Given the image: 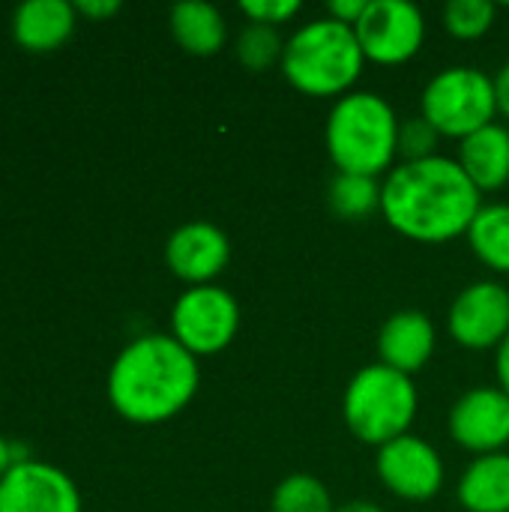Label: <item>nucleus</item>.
<instances>
[{
  "mask_svg": "<svg viewBox=\"0 0 509 512\" xmlns=\"http://www.w3.org/2000/svg\"><path fill=\"white\" fill-rule=\"evenodd\" d=\"M336 512H387L384 507L372 504V501H348V504H339Z\"/></svg>",
  "mask_w": 509,
  "mask_h": 512,
  "instance_id": "31",
  "label": "nucleus"
},
{
  "mask_svg": "<svg viewBox=\"0 0 509 512\" xmlns=\"http://www.w3.org/2000/svg\"><path fill=\"white\" fill-rule=\"evenodd\" d=\"M120 9H123V3H120V0H75V12H78V18H87V21H105V18H114Z\"/></svg>",
  "mask_w": 509,
  "mask_h": 512,
  "instance_id": "26",
  "label": "nucleus"
},
{
  "mask_svg": "<svg viewBox=\"0 0 509 512\" xmlns=\"http://www.w3.org/2000/svg\"><path fill=\"white\" fill-rule=\"evenodd\" d=\"M420 114L441 138H468L498 117L495 78L477 66H447L423 90Z\"/></svg>",
  "mask_w": 509,
  "mask_h": 512,
  "instance_id": "6",
  "label": "nucleus"
},
{
  "mask_svg": "<svg viewBox=\"0 0 509 512\" xmlns=\"http://www.w3.org/2000/svg\"><path fill=\"white\" fill-rule=\"evenodd\" d=\"M495 96H498V114L509 120V60L495 75Z\"/></svg>",
  "mask_w": 509,
  "mask_h": 512,
  "instance_id": "28",
  "label": "nucleus"
},
{
  "mask_svg": "<svg viewBox=\"0 0 509 512\" xmlns=\"http://www.w3.org/2000/svg\"><path fill=\"white\" fill-rule=\"evenodd\" d=\"M438 333L426 312L420 309H402L390 315L378 333V363L402 372L417 375L435 354Z\"/></svg>",
  "mask_w": 509,
  "mask_h": 512,
  "instance_id": "14",
  "label": "nucleus"
},
{
  "mask_svg": "<svg viewBox=\"0 0 509 512\" xmlns=\"http://www.w3.org/2000/svg\"><path fill=\"white\" fill-rule=\"evenodd\" d=\"M459 504L468 512H509V453L477 456L459 480Z\"/></svg>",
  "mask_w": 509,
  "mask_h": 512,
  "instance_id": "18",
  "label": "nucleus"
},
{
  "mask_svg": "<svg viewBox=\"0 0 509 512\" xmlns=\"http://www.w3.org/2000/svg\"><path fill=\"white\" fill-rule=\"evenodd\" d=\"M354 33L366 60L402 66L420 54L426 42V18L411 0H369Z\"/></svg>",
  "mask_w": 509,
  "mask_h": 512,
  "instance_id": "8",
  "label": "nucleus"
},
{
  "mask_svg": "<svg viewBox=\"0 0 509 512\" xmlns=\"http://www.w3.org/2000/svg\"><path fill=\"white\" fill-rule=\"evenodd\" d=\"M234 54L237 60L249 69V72H264L270 66H282V54H285V39L279 36V27H267V24H246L234 42Z\"/></svg>",
  "mask_w": 509,
  "mask_h": 512,
  "instance_id": "22",
  "label": "nucleus"
},
{
  "mask_svg": "<svg viewBox=\"0 0 509 512\" xmlns=\"http://www.w3.org/2000/svg\"><path fill=\"white\" fill-rule=\"evenodd\" d=\"M447 333L468 351H498L509 336L507 288L489 279L462 288L447 312Z\"/></svg>",
  "mask_w": 509,
  "mask_h": 512,
  "instance_id": "10",
  "label": "nucleus"
},
{
  "mask_svg": "<svg viewBox=\"0 0 509 512\" xmlns=\"http://www.w3.org/2000/svg\"><path fill=\"white\" fill-rule=\"evenodd\" d=\"M438 141H441V135L423 114H417L411 120H399V144L396 147H399L402 162H420V159L438 156Z\"/></svg>",
  "mask_w": 509,
  "mask_h": 512,
  "instance_id": "24",
  "label": "nucleus"
},
{
  "mask_svg": "<svg viewBox=\"0 0 509 512\" xmlns=\"http://www.w3.org/2000/svg\"><path fill=\"white\" fill-rule=\"evenodd\" d=\"M201 387V366L171 333L135 336L111 360L108 402L135 426H159L189 408Z\"/></svg>",
  "mask_w": 509,
  "mask_h": 512,
  "instance_id": "2",
  "label": "nucleus"
},
{
  "mask_svg": "<svg viewBox=\"0 0 509 512\" xmlns=\"http://www.w3.org/2000/svg\"><path fill=\"white\" fill-rule=\"evenodd\" d=\"M480 207L483 195L468 180L459 159L441 153L402 162L384 180L381 216L396 234L414 243L438 246L468 234Z\"/></svg>",
  "mask_w": 509,
  "mask_h": 512,
  "instance_id": "1",
  "label": "nucleus"
},
{
  "mask_svg": "<svg viewBox=\"0 0 509 512\" xmlns=\"http://www.w3.org/2000/svg\"><path fill=\"white\" fill-rule=\"evenodd\" d=\"M270 512H336V504L315 474H288L273 489Z\"/></svg>",
  "mask_w": 509,
  "mask_h": 512,
  "instance_id": "21",
  "label": "nucleus"
},
{
  "mask_svg": "<svg viewBox=\"0 0 509 512\" xmlns=\"http://www.w3.org/2000/svg\"><path fill=\"white\" fill-rule=\"evenodd\" d=\"M174 42L192 57H213L225 48L228 24L219 6L207 0H180L168 15Z\"/></svg>",
  "mask_w": 509,
  "mask_h": 512,
  "instance_id": "17",
  "label": "nucleus"
},
{
  "mask_svg": "<svg viewBox=\"0 0 509 512\" xmlns=\"http://www.w3.org/2000/svg\"><path fill=\"white\" fill-rule=\"evenodd\" d=\"M228 261L231 240L213 222H186L174 228L165 240V264L189 288L213 285V279L228 267Z\"/></svg>",
  "mask_w": 509,
  "mask_h": 512,
  "instance_id": "13",
  "label": "nucleus"
},
{
  "mask_svg": "<svg viewBox=\"0 0 509 512\" xmlns=\"http://www.w3.org/2000/svg\"><path fill=\"white\" fill-rule=\"evenodd\" d=\"M375 474L390 495L408 504L432 501L447 477L441 453L417 435H402L384 444L375 456Z\"/></svg>",
  "mask_w": 509,
  "mask_h": 512,
  "instance_id": "9",
  "label": "nucleus"
},
{
  "mask_svg": "<svg viewBox=\"0 0 509 512\" xmlns=\"http://www.w3.org/2000/svg\"><path fill=\"white\" fill-rule=\"evenodd\" d=\"M381 198H384V183H378V177H363V174L336 171L327 189V204L333 216L345 222H363V219L378 216Z\"/></svg>",
  "mask_w": 509,
  "mask_h": 512,
  "instance_id": "20",
  "label": "nucleus"
},
{
  "mask_svg": "<svg viewBox=\"0 0 509 512\" xmlns=\"http://www.w3.org/2000/svg\"><path fill=\"white\" fill-rule=\"evenodd\" d=\"M447 429L450 438L468 453H504L509 444V396L501 387L468 390L450 408Z\"/></svg>",
  "mask_w": 509,
  "mask_h": 512,
  "instance_id": "11",
  "label": "nucleus"
},
{
  "mask_svg": "<svg viewBox=\"0 0 509 512\" xmlns=\"http://www.w3.org/2000/svg\"><path fill=\"white\" fill-rule=\"evenodd\" d=\"M366 66V54L354 27L324 15L285 39L282 75L303 96H345L357 84Z\"/></svg>",
  "mask_w": 509,
  "mask_h": 512,
  "instance_id": "4",
  "label": "nucleus"
},
{
  "mask_svg": "<svg viewBox=\"0 0 509 512\" xmlns=\"http://www.w3.org/2000/svg\"><path fill=\"white\" fill-rule=\"evenodd\" d=\"M240 330V303L231 291L213 285L186 288L171 306V336L192 354L225 351Z\"/></svg>",
  "mask_w": 509,
  "mask_h": 512,
  "instance_id": "7",
  "label": "nucleus"
},
{
  "mask_svg": "<svg viewBox=\"0 0 509 512\" xmlns=\"http://www.w3.org/2000/svg\"><path fill=\"white\" fill-rule=\"evenodd\" d=\"M0 512H81V492L63 468L30 459L0 480Z\"/></svg>",
  "mask_w": 509,
  "mask_h": 512,
  "instance_id": "12",
  "label": "nucleus"
},
{
  "mask_svg": "<svg viewBox=\"0 0 509 512\" xmlns=\"http://www.w3.org/2000/svg\"><path fill=\"white\" fill-rule=\"evenodd\" d=\"M417 408L420 396L411 375H402L384 363L363 366L342 393V420L348 432L375 450L411 435Z\"/></svg>",
  "mask_w": 509,
  "mask_h": 512,
  "instance_id": "5",
  "label": "nucleus"
},
{
  "mask_svg": "<svg viewBox=\"0 0 509 512\" xmlns=\"http://www.w3.org/2000/svg\"><path fill=\"white\" fill-rule=\"evenodd\" d=\"M75 27L78 12L69 0H24L12 12V39L27 54H51L63 48Z\"/></svg>",
  "mask_w": 509,
  "mask_h": 512,
  "instance_id": "15",
  "label": "nucleus"
},
{
  "mask_svg": "<svg viewBox=\"0 0 509 512\" xmlns=\"http://www.w3.org/2000/svg\"><path fill=\"white\" fill-rule=\"evenodd\" d=\"M12 468H15V459H12V441H6V438H3V432H0V480H3Z\"/></svg>",
  "mask_w": 509,
  "mask_h": 512,
  "instance_id": "30",
  "label": "nucleus"
},
{
  "mask_svg": "<svg viewBox=\"0 0 509 512\" xmlns=\"http://www.w3.org/2000/svg\"><path fill=\"white\" fill-rule=\"evenodd\" d=\"M495 15L492 0H450L444 6V27L456 39H480L492 30Z\"/></svg>",
  "mask_w": 509,
  "mask_h": 512,
  "instance_id": "23",
  "label": "nucleus"
},
{
  "mask_svg": "<svg viewBox=\"0 0 509 512\" xmlns=\"http://www.w3.org/2000/svg\"><path fill=\"white\" fill-rule=\"evenodd\" d=\"M327 156L342 174L381 177L399 156V117L393 105L372 90H351L327 114Z\"/></svg>",
  "mask_w": 509,
  "mask_h": 512,
  "instance_id": "3",
  "label": "nucleus"
},
{
  "mask_svg": "<svg viewBox=\"0 0 509 512\" xmlns=\"http://www.w3.org/2000/svg\"><path fill=\"white\" fill-rule=\"evenodd\" d=\"M465 237L489 270L509 276V204H483Z\"/></svg>",
  "mask_w": 509,
  "mask_h": 512,
  "instance_id": "19",
  "label": "nucleus"
},
{
  "mask_svg": "<svg viewBox=\"0 0 509 512\" xmlns=\"http://www.w3.org/2000/svg\"><path fill=\"white\" fill-rule=\"evenodd\" d=\"M495 378H498V387L509 396V336L495 354Z\"/></svg>",
  "mask_w": 509,
  "mask_h": 512,
  "instance_id": "29",
  "label": "nucleus"
},
{
  "mask_svg": "<svg viewBox=\"0 0 509 512\" xmlns=\"http://www.w3.org/2000/svg\"><path fill=\"white\" fill-rule=\"evenodd\" d=\"M459 165L468 180L483 192H495L509 183V126L489 123L486 129L459 141Z\"/></svg>",
  "mask_w": 509,
  "mask_h": 512,
  "instance_id": "16",
  "label": "nucleus"
},
{
  "mask_svg": "<svg viewBox=\"0 0 509 512\" xmlns=\"http://www.w3.org/2000/svg\"><path fill=\"white\" fill-rule=\"evenodd\" d=\"M366 6H369V0H330L327 3V15L342 21V24H348V27H354L363 18Z\"/></svg>",
  "mask_w": 509,
  "mask_h": 512,
  "instance_id": "27",
  "label": "nucleus"
},
{
  "mask_svg": "<svg viewBox=\"0 0 509 512\" xmlns=\"http://www.w3.org/2000/svg\"><path fill=\"white\" fill-rule=\"evenodd\" d=\"M300 9H303L300 0H243L240 3V12L252 24H267V27H279L291 21Z\"/></svg>",
  "mask_w": 509,
  "mask_h": 512,
  "instance_id": "25",
  "label": "nucleus"
}]
</instances>
